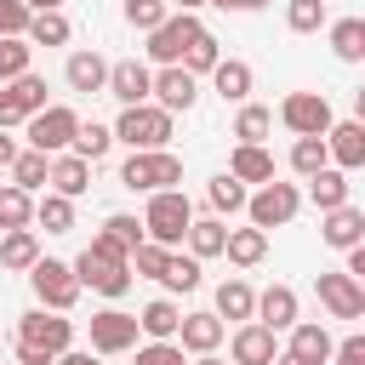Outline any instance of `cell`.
<instances>
[{"mask_svg": "<svg viewBox=\"0 0 365 365\" xmlns=\"http://www.w3.org/2000/svg\"><path fill=\"white\" fill-rule=\"evenodd\" d=\"M177 325H182V308H177L171 297H154V302L137 314V331H143L148 342H171V336H177Z\"/></svg>", "mask_w": 365, "mask_h": 365, "instance_id": "603a6c76", "label": "cell"}, {"mask_svg": "<svg viewBox=\"0 0 365 365\" xmlns=\"http://www.w3.org/2000/svg\"><path fill=\"white\" fill-rule=\"evenodd\" d=\"M137 314H125V308H103V314H91V354H125V348H137Z\"/></svg>", "mask_w": 365, "mask_h": 365, "instance_id": "7c38bea8", "label": "cell"}, {"mask_svg": "<svg viewBox=\"0 0 365 365\" xmlns=\"http://www.w3.org/2000/svg\"><path fill=\"white\" fill-rule=\"evenodd\" d=\"M251 308H257V291L245 285V279H222L217 285V319H251Z\"/></svg>", "mask_w": 365, "mask_h": 365, "instance_id": "f1b7e54d", "label": "cell"}, {"mask_svg": "<svg viewBox=\"0 0 365 365\" xmlns=\"http://www.w3.org/2000/svg\"><path fill=\"white\" fill-rule=\"evenodd\" d=\"M165 17H171V6H165V0H125V23H131V29H143V34H154Z\"/></svg>", "mask_w": 365, "mask_h": 365, "instance_id": "7bdbcfd3", "label": "cell"}, {"mask_svg": "<svg viewBox=\"0 0 365 365\" xmlns=\"http://www.w3.org/2000/svg\"><path fill=\"white\" fill-rule=\"evenodd\" d=\"M297 205H302V194L291 188V182H262L257 194H245V217H251V228H285L291 217H297Z\"/></svg>", "mask_w": 365, "mask_h": 365, "instance_id": "9c48e42d", "label": "cell"}, {"mask_svg": "<svg viewBox=\"0 0 365 365\" xmlns=\"http://www.w3.org/2000/svg\"><path fill=\"white\" fill-rule=\"evenodd\" d=\"M319 240H325V245H336V251L365 245V211H359V205H336V211H325Z\"/></svg>", "mask_w": 365, "mask_h": 365, "instance_id": "ac0fdd59", "label": "cell"}, {"mask_svg": "<svg viewBox=\"0 0 365 365\" xmlns=\"http://www.w3.org/2000/svg\"><path fill=\"white\" fill-rule=\"evenodd\" d=\"M257 6H268V0H240V11H257Z\"/></svg>", "mask_w": 365, "mask_h": 365, "instance_id": "680465c9", "label": "cell"}, {"mask_svg": "<svg viewBox=\"0 0 365 365\" xmlns=\"http://www.w3.org/2000/svg\"><path fill=\"white\" fill-rule=\"evenodd\" d=\"M40 108H46V80H40L34 68L0 86V131H6V125H23V120L40 114Z\"/></svg>", "mask_w": 365, "mask_h": 365, "instance_id": "30bf717a", "label": "cell"}, {"mask_svg": "<svg viewBox=\"0 0 365 365\" xmlns=\"http://www.w3.org/2000/svg\"><path fill=\"white\" fill-rule=\"evenodd\" d=\"M325 165H331L325 137H297V148H291V171H297V177H314V171H325Z\"/></svg>", "mask_w": 365, "mask_h": 365, "instance_id": "ab89813d", "label": "cell"}, {"mask_svg": "<svg viewBox=\"0 0 365 365\" xmlns=\"http://www.w3.org/2000/svg\"><path fill=\"white\" fill-rule=\"evenodd\" d=\"M148 80H154V74H148L143 63H108V86H103V91L120 97L125 108H137V103H148Z\"/></svg>", "mask_w": 365, "mask_h": 365, "instance_id": "d6986e66", "label": "cell"}, {"mask_svg": "<svg viewBox=\"0 0 365 365\" xmlns=\"http://www.w3.org/2000/svg\"><path fill=\"white\" fill-rule=\"evenodd\" d=\"M34 222V194H23V188H0V234H11V228H29Z\"/></svg>", "mask_w": 365, "mask_h": 365, "instance_id": "e575fe53", "label": "cell"}, {"mask_svg": "<svg viewBox=\"0 0 365 365\" xmlns=\"http://www.w3.org/2000/svg\"><path fill=\"white\" fill-rule=\"evenodd\" d=\"M29 17H34V11H29L23 0H0V40H23V34H29Z\"/></svg>", "mask_w": 365, "mask_h": 365, "instance_id": "c3c4849f", "label": "cell"}, {"mask_svg": "<svg viewBox=\"0 0 365 365\" xmlns=\"http://www.w3.org/2000/svg\"><path fill=\"white\" fill-rule=\"evenodd\" d=\"M23 125H29V148H34V154H63V148L74 143V131H80V114L63 108V103H46V108L29 114Z\"/></svg>", "mask_w": 365, "mask_h": 365, "instance_id": "ba28073f", "label": "cell"}, {"mask_svg": "<svg viewBox=\"0 0 365 365\" xmlns=\"http://www.w3.org/2000/svg\"><path fill=\"white\" fill-rule=\"evenodd\" d=\"M234 365H274V354H279V342H274V331L268 325H257V319H245L240 331H234Z\"/></svg>", "mask_w": 365, "mask_h": 365, "instance_id": "e0dca14e", "label": "cell"}, {"mask_svg": "<svg viewBox=\"0 0 365 365\" xmlns=\"http://www.w3.org/2000/svg\"><path fill=\"white\" fill-rule=\"evenodd\" d=\"M29 40H0V86L6 80H17V74H29Z\"/></svg>", "mask_w": 365, "mask_h": 365, "instance_id": "bcb514c9", "label": "cell"}, {"mask_svg": "<svg viewBox=\"0 0 365 365\" xmlns=\"http://www.w3.org/2000/svg\"><path fill=\"white\" fill-rule=\"evenodd\" d=\"M331 365H365V336H342L331 348Z\"/></svg>", "mask_w": 365, "mask_h": 365, "instance_id": "f907efd6", "label": "cell"}, {"mask_svg": "<svg viewBox=\"0 0 365 365\" xmlns=\"http://www.w3.org/2000/svg\"><path fill=\"white\" fill-rule=\"evenodd\" d=\"M274 365H302V359L297 354H274Z\"/></svg>", "mask_w": 365, "mask_h": 365, "instance_id": "6f0895ef", "label": "cell"}, {"mask_svg": "<svg viewBox=\"0 0 365 365\" xmlns=\"http://www.w3.org/2000/svg\"><path fill=\"white\" fill-rule=\"evenodd\" d=\"M0 262H6V268H34V262H40V240H34V228H11V234L0 240Z\"/></svg>", "mask_w": 365, "mask_h": 365, "instance_id": "836d02e7", "label": "cell"}, {"mask_svg": "<svg viewBox=\"0 0 365 365\" xmlns=\"http://www.w3.org/2000/svg\"><path fill=\"white\" fill-rule=\"evenodd\" d=\"M331 348H336V342H331L325 325H314V319H297V325H291V348H285V354H297L302 365H325Z\"/></svg>", "mask_w": 365, "mask_h": 365, "instance_id": "7402d4cb", "label": "cell"}, {"mask_svg": "<svg viewBox=\"0 0 365 365\" xmlns=\"http://www.w3.org/2000/svg\"><path fill=\"white\" fill-rule=\"evenodd\" d=\"M205 194H211V205H217V211H245V182H234L228 171H222V177H211V188H205Z\"/></svg>", "mask_w": 365, "mask_h": 365, "instance_id": "f6af8a7d", "label": "cell"}, {"mask_svg": "<svg viewBox=\"0 0 365 365\" xmlns=\"http://www.w3.org/2000/svg\"><path fill=\"white\" fill-rule=\"evenodd\" d=\"M137 365H188V359L177 342H148V348H137Z\"/></svg>", "mask_w": 365, "mask_h": 365, "instance_id": "681fc988", "label": "cell"}, {"mask_svg": "<svg viewBox=\"0 0 365 365\" xmlns=\"http://www.w3.org/2000/svg\"><path fill=\"white\" fill-rule=\"evenodd\" d=\"M68 348H74V319H63L51 308H29L17 319V365H51Z\"/></svg>", "mask_w": 365, "mask_h": 365, "instance_id": "6da1fadb", "label": "cell"}, {"mask_svg": "<svg viewBox=\"0 0 365 365\" xmlns=\"http://www.w3.org/2000/svg\"><path fill=\"white\" fill-rule=\"evenodd\" d=\"M285 23H291V34H314L325 23V0H291L285 6Z\"/></svg>", "mask_w": 365, "mask_h": 365, "instance_id": "ee69618b", "label": "cell"}, {"mask_svg": "<svg viewBox=\"0 0 365 365\" xmlns=\"http://www.w3.org/2000/svg\"><path fill=\"white\" fill-rule=\"evenodd\" d=\"M319 302L331 308V319H359L365 314V285L348 279V274H319Z\"/></svg>", "mask_w": 365, "mask_h": 365, "instance_id": "5bb4252c", "label": "cell"}, {"mask_svg": "<svg viewBox=\"0 0 365 365\" xmlns=\"http://www.w3.org/2000/svg\"><path fill=\"white\" fill-rule=\"evenodd\" d=\"M46 182H51V194H63V200H80V194L91 188V165H86L80 154H51V171H46Z\"/></svg>", "mask_w": 365, "mask_h": 365, "instance_id": "ffe728a7", "label": "cell"}, {"mask_svg": "<svg viewBox=\"0 0 365 365\" xmlns=\"http://www.w3.org/2000/svg\"><path fill=\"white\" fill-rule=\"evenodd\" d=\"M165 257H171L165 245H148V240H143V245H137V251H131L125 262H131V268H137L143 279H160V274H165Z\"/></svg>", "mask_w": 365, "mask_h": 365, "instance_id": "7dc6e473", "label": "cell"}, {"mask_svg": "<svg viewBox=\"0 0 365 365\" xmlns=\"http://www.w3.org/2000/svg\"><path fill=\"white\" fill-rule=\"evenodd\" d=\"M34 222H40L46 234H68V228H74V200H63V194L34 200Z\"/></svg>", "mask_w": 365, "mask_h": 365, "instance_id": "d590c367", "label": "cell"}, {"mask_svg": "<svg viewBox=\"0 0 365 365\" xmlns=\"http://www.w3.org/2000/svg\"><path fill=\"white\" fill-rule=\"evenodd\" d=\"M17 154H23V148H17V143H11V137H6V131H0V165H11V160H17Z\"/></svg>", "mask_w": 365, "mask_h": 365, "instance_id": "f5cc1de1", "label": "cell"}, {"mask_svg": "<svg viewBox=\"0 0 365 365\" xmlns=\"http://www.w3.org/2000/svg\"><path fill=\"white\" fill-rule=\"evenodd\" d=\"M68 148H74V154H80L86 165H97V160H103V154L114 148V131L91 120V125H80V131H74V143H68Z\"/></svg>", "mask_w": 365, "mask_h": 365, "instance_id": "74e56055", "label": "cell"}, {"mask_svg": "<svg viewBox=\"0 0 365 365\" xmlns=\"http://www.w3.org/2000/svg\"><path fill=\"white\" fill-rule=\"evenodd\" d=\"M51 365H103V354H86V348H68V354H57Z\"/></svg>", "mask_w": 365, "mask_h": 365, "instance_id": "816d5d0a", "label": "cell"}, {"mask_svg": "<svg viewBox=\"0 0 365 365\" xmlns=\"http://www.w3.org/2000/svg\"><path fill=\"white\" fill-rule=\"evenodd\" d=\"M97 240H103V245H114V251H125V257H131V251H137V245H143V222H137V217H125V211H114V217H108V222H103V234H97Z\"/></svg>", "mask_w": 365, "mask_h": 365, "instance_id": "8d00e7d4", "label": "cell"}, {"mask_svg": "<svg viewBox=\"0 0 365 365\" xmlns=\"http://www.w3.org/2000/svg\"><path fill=\"white\" fill-rule=\"evenodd\" d=\"M228 177H234V182H274V154L240 143V148L228 154Z\"/></svg>", "mask_w": 365, "mask_h": 365, "instance_id": "d4e9b609", "label": "cell"}, {"mask_svg": "<svg viewBox=\"0 0 365 365\" xmlns=\"http://www.w3.org/2000/svg\"><path fill=\"white\" fill-rule=\"evenodd\" d=\"M29 11H63V0H23Z\"/></svg>", "mask_w": 365, "mask_h": 365, "instance_id": "db71d44e", "label": "cell"}, {"mask_svg": "<svg viewBox=\"0 0 365 365\" xmlns=\"http://www.w3.org/2000/svg\"><path fill=\"white\" fill-rule=\"evenodd\" d=\"M251 319H257V325H268L274 336H279V331H291V325H297V291H291V285H268V291H257Z\"/></svg>", "mask_w": 365, "mask_h": 365, "instance_id": "2e32d148", "label": "cell"}, {"mask_svg": "<svg viewBox=\"0 0 365 365\" xmlns=\"http://www.w3.org/2000/svg\"><path fill=\"white\" fill-rule=\"evenodd\" d=\"M160 285H165V291H194V285H200V257H165Z\"/></svg>", "mask_w": 365, "mask_h": 365, "instance_id": "b9f144b4", "label": "cell"}, {"mask_svg": "<svg viewBox=\"0 0 365 365\" xmlns=\"http://www.w3.org/2000/svg\"><path fill=\"white\" fill-rule=\"evenodd\" d=\"M200 34H205V23H200L194 11H171V17L148 34V57H154L160 68H177V63H182V51H188Z\"/></svg>", "mask_w": 365, "mask_h": 365, "instance_id": "52a82bcc", "label": "cell"}, {"mask_svg": "<svg viewBox=\"0 0 365 365\" xmlns=\"http://www.w3.org/2000/svg\"><path fill=\"white\" fill-rule=\"evenodd\" d=\"M165 6H171V11H200L205 0H165Z\"/></svg>", "mask_w": 365, "mask_h": 365, "instance_id": "11a10c76", "label": "cell"}, {"mask_svg": "<svg viewBox=\"0 0 365 365\" xmlns=\"http://www.w3.org/2000/svg\"><path fill=\"white\" fill-rule=\"evenodd\" d=\"M46 171H51V154H34V148H23V154L11 160V188L34 194V188H46Z\"/></svg>", "mask_w": 365, "mask_h": 365, "instance_id": "d6a6232c", "label": "cell"}, {"mask_svg": "<svg viewBox=\"0 0 365 365\" xmlns=\"http://www.w3.org/2000/svg\"><path fill=\"white\" fill-rule=\"evenodd\" d=\"M222 257H228L234 268H257V262L268 257V234H262V228H228Z\"/></svg>", "mask_w": 365, "mask_h": 365, "instance_id": "484cf974", "label": "cell"}, {"mask_svg": "<svg viewBox=\"0 0 365 365\" xmlns=\"http://www.w3.org/2000/svg\"><path fill=\"white\" fill-rule=\"evenodd\" d=\"M177 348L182 354H217V342H222V319L217 314H182V325H177Z\"/></svg>", "mask_w": 365, "mask_h": 365, "instance_id": "44dd1931", "label": "cell"}, {"mask_svg": "<svg viewBox=\"0 0 365 365\" xmlns=\"http://www.w3.org/2000/svg\"><path fill=\"white\" fill-rule=\"evenodd\" d=\"M205 6H222V11H240V0H205Z\"/></svg>", "mask_w": 365, "mask_h": 365, "instance_id": "9f6ffc18", "label": "cell"}, {"mask_svg": "<svg viewBox=\"0 0 365 365\" xmlns=\"http://www.w3.org/2000/svg\"><path fill=\"white\" fill-rule=\"evenodd\" d=\"M182 240H188V257H222V240H228V228H222L217 217H194Z\"/></svg>", "mask_w": 365, "mask_h": 365, "instance_id": "f546056e", "label": "cell"}, {"mask_svg": "<svg viewBox=\"0 0 365 365\" xmlns=\"http://www.w3.org/2000/svg\"><path fill=\"white\" fill-rule=\"evenodd\" d=\"M331 51H336L342 63H359V57H365V17H342V23H331Z\"/></svg>", "mask_w": 365, "mask_h": 365, "instance_id": "1f68e13d", "label": "cell"}, {"mask_svg": "<svg viewBox=\"0 0 365 365\" xmlns=\"http://www.w3.org/2000/svg\"><path fill=\"white\" fill-rule=\"evenodd\" d=\"M114 143H125L131 154H148V148H165L171 143V114L154 108V103H137L114 120Z\"/></svg>", "mask_w": 365, "mask_h": 365, "instance_id": "5b68a950", "label": "cell"}, {"mask_svg": "<svg viewBox=\"0 0 365 365\" xmlns=\"http://www.w3.org/2000/svg\"><path fill=\"white\" fill-rule=\"evenodd\" d=\"M188 222H194V205H188L182 188H160V194H148V211H143V234H148V245H165V251L182 245Z\"/></svg>", "mask_w": 365, "mask_h": 365, "instance_id": "3957f363", "label": "cell"}, {"mask_svg": "<svg viewBox=\"0 0 365 365\" xmlns=\"http://www.w3.org/2000/svg\"><path fill=\"white\" fill-rule=\"evenodd\" d=\"M308 200H314L319 211H336V205H348V171H336V165L314 171V177H308Z\"/></svg>", "mask_w": 365, "mask_h": 365, "instance_id": "83f0119b", "label": "cell"}, {"mask_svg": "<svg viewBox=\"0 0 365 365\" xmlns=\"http://www.w3.org/2000/svg\"><path fill=\"white\" fill-rule=\"evenodd\" d=\"M148 97H154V108H165V114H188L194 97H200V80H194L188 68H160V74L148 80Z\"/></svg>", "mask_w": 365, "mask_h": 365, "instance_id": "4fadbf2b", "label": "cell"}, {"mask_svg": "<svg viewBox=\"0 0 365 365\" xmlns=\"http://www.w3.org/2000/svg\"><path fill=\"white\" fill-rule=\"evenodd\" d=\"M120 182L131 194H160V188H177L182 182V160L171 148H148V154H125L120 165Z\"/></svg>", "mask_w": 365, "mask_h": 365, "instance_id": "277c9868", "label": "cell"}, {"mask_svg": "<svg viewBox=\"0 0 365 365\" xmlns=\"http://www.w3.org/2000/svg\"><path fill=\"white\" fill-rule=\"evenodd\" d=\"M268 125H274V114H268L262 103H245V108H240V120H234V137H240V143H251V148H262Z\"/></svg>", "mask_w": 365, "mask_h": 365, "instance_id": "f35d334b", "label": "cell"}, {"mask_svg": "<svg viewBox=\"0 0 365 365\" xmlns=\"http://www.w3.org/2000/svg\"><path fill=\"white\" fill-rule=\"evenodd\" d=\"M251 80H257V74H251V63H240V57H222V63L211 68V86H217L222 103H245V97H251Z\"/></svg>", "mask_w": 365, "mask_h": 365, "instance_id": "cb8c5ba5", "label": "cell"}, {"mask_svg": "<svg viewBox=\"0 0 365 365\" xmlns=\"http://www.w3.org/2000/svg\"><path fill=\"white\" fill-rule=\"evenodd\" d=\"M68 268H74L80 291H97V297H125V291H131V262H125V251H114V245H103V240H91Z\"/></svg>", "mask_w": 365, "mask_h": 365, "instance_id": "7a4b0ae2", "label": "cell"}, {"mask_svg": "<svg viewBox=\"0 0 365 365\" xmlns=\"http://www.w3.org/2000/svg\"><path fill=\"white\" fill-rule=\"evenodd\" d=\"M217 63H222V51H217V40H211V34H200V40H194V46L182 51V63H177V68H188V74L200 80V74H211Z\"/></svg>", "mask_w": 365, "mask_h": 365, "instance_id": "60d3db41", "label": "cell"}, {"mask_svg": "<svg viewBox=\"0 0 365 365\" xmlns=\"http://www.w3.org/2000/svg\"><path fill=\"white\" fill-rule=\"evenodd\" d=\"M68 34H74V29H68V17H63V11H34L23 40H29V46H68Z\"/></svg>", "mask_w": 365, "mask_h": 365, "instance_id": "4dcf8cb0", "label": "cell"}, {"mask_svg": "<svg viewBox=\"0 0 365 365\" xmlns=\"http://www.w3.org/2000/svg\"><path fill=\"white\" fill-rule=\"evenodd\" d=\"M194 365H222V359H217V354H200V359H194Z\"/></svg>", "mask_w": 365, "mask_h": 365, "instance_id": "91938a15", "label": "cell"}, {"mask_svg": "<svg viewBox=\"0 0 365 365\" xmlns=\"http://www.w3.org/2000/svg\"><path fill=\"white\" fill-rule=\"evenodd\" d=\"M29 285H34L40 308H51V314H68V308L80 302V279H74V268L57 262V257H40V262L29 268Z\"/></svg>", "mask_w": 365, "mask_h": 365, "instance_id": "8992f818", "label": "cell"}, {"mask_svg": "<svg viewBox=\"0 0 365 365\" xmlns=\"http://www.w3.org/2000/svg\"><path fill=\"white\" fill-rule=\"evenodd\" d=\"M63 80H68L74 91H103V86H108V63H103L97 51H74V57L63 63Z\"/></svg>", "mask_w": 365, "mask_h": 365, "instance_id": "4316f807", "label": "cell"}, {"mask_svg": "<svg viewBox=\"0 0 365 365\" xmlns=\"http://www.w3.org/2000/svg\"><path fill=\"white\" fill-rule=\"evenodd\" d=\"M279 120H285L297 137H325L336 114H331V103H325L319 91H291V97L279 103Z\"/></svg>", "mask_w": 365, "mask_h": 365, "instance_id": "8fae6325", "label": "cell"}, {"mask_svg": "<svg viewBox=\"0 0 365 365\" xmlns=\"http://www.w3.org/2000/svg\"><path fill=\"white\" fill-rule=\"evenodd\" d=\"M325 154L336 160V171H359V165H365V125H359V120H331Z\"/></svg>", "mask_w": 365, "mask_h": 365, "instance_id": "9a60e30c", "label": "cell"}]
</instances>
